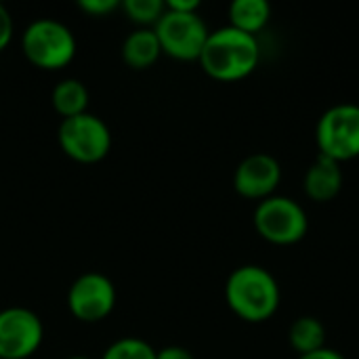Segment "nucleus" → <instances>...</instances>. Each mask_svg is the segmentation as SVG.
Instances as JSON below:
<instances>
[{
    "label": "nucleus",
    "instance_id": "obj_9",
    "mask_svg": "<svg viewBox=\"0 0 359 359\" xmlns=\"http://www.w3.org/2000/svg\"><path fill=\"white\" fill-rule=\"evenodd\" d=\"M44 326L27 307L0 309V359H29L42 345Z\"/></svg>",
    "mask_w": 359,
    "mask_h": 359
},
{
    "label": "nucleus",
    "instance_id": "obj_2",
    "mask_svg": "<svg viewBox=\"0 0 359 359\" xmlns=\"http://www.w3.org/2000/svg\"><path fill=\"white\" fill-rule=\"evenodd\" d=\"M225 299L240 320L259 324L278 311L280 286L267 269L259 265H244L227 278Z\"/></svg>",
    "mask_w": 359,
    "mask_h": 359
},
{
    "label": "nucleus",
    "instance_id": "obj_22",
    "mask_svg": "<svg viewBox=\"0 0 359 359\" xmlns=\"http://www.w3.org/2000/svg\"><path fill=\"white\" fill-rule=\"evenodd\" d=\"M299 359H345V358H343L339 351L324 347V349H320V351H313V353H307V355H299Z\"/></svg>",
    "mask_w": 359,
    "mask_h": 359
},
{
    "label": "nucleus",
    "instance_id": "obj_19",
    "mask_svg": "<svg viewBox=\"0 0 359 359\" xmlns=\"http://www.w3.org/2000/svg\"><path fill=\"white\" fill-rule=\"evenodd\" d=\"M13 32H15L13 17H11V13L6 11V6H4V4H0V53L11 44V40H13Z\"/></svg>",
    "mask_w": 359,
    "mask_h": 359
},
{
    "label": "nucleus",
    "instance_id": "obj_17",
    "mask_svg": "<svg viewBox=\"0 0 359 359\" xmlns=\"http://www.w3.org/2000/svg\"><path fill=\"white\" fill-rule=\"evenodd\" d=\"M120 6L126 17L141 27H154L166 11V2L162 0H124Z\"/></svg>",
    "mask_w": 359,
    "mask_h": 359
},
{
    "label": "nucleus",
    "instance_id": "obj_18",
    "mask_svg": "<svg viewBox=\"0 0 359 359\" xmlns=\"http://www.w3.org/2000/svg\"><path fill=\"white\" fill-rule=\"evenodd\" d=\"M120 0H78L80 11L93 15V17H105L109 13H114L116 8H120Z\"/></svg>",
    "mask_w": 359,
    "mask_h": 359
},
{
    "label": "nucleus",
    "instance_id": "obj_6",
    "mask_svg": "<svg viewBox=\"0 0 359 359\" xmlns=\"http://www.w3.org/2000/svg\"><path fill=\"white\" fill-rule=\"evenodd\" d=\"M160 40L162 53L179 61H196L208 40V27L198 13L164 11L160 21L154 25Z\"/></svg>",
    "mask_w": 359,
    "mask_h": 359
},
{
    "label": "nucleus",
    "instance_id": "obj_8",
    "mask_svg": "<svg viewBox=\"0 0 359 359\" xmlns=\"http://www.w3.org/2000/svg\"><path fill=\"white\" fill-rule=\"evenodd\" d=\"M116 286L114 282L97 271L82 273L74 280L67 290V309L69 313L84 324L103 322L116 307Z\"/></svg>",
    "mask_w": 359,
    "mask_h": 359
},
{
    "label": "nucleus",
    "instance_id": "obj_20",
    "mask_svg": "<svg viewBox=\"0 0 359 359\" xmlns=\"http://www.w3.org/2000/svg\"><path fill=\"white\" fill-rule=\"evenodd\" d=\"M156 359H194V355L185 347L170 345V347H164V349L156 351Z\"/></svg>",
    "mask_w": 359,
    "mask_h": 359
},
{
    "label": "nucleus",
    "instance_id": "obj_14",
    "mask_svg": "<svg viewBox=\"0 0 359 359\" xmlns=\"http://www.w3.org/2000/svg\"><path fill=\"white\" fill-rule=\"evenodd\" d=\"M269 15H271V8L265 0H236L229 6L231 27L246 32L250 36H255L267 25Z\"/></svg>",
    "mask_w": 359,
    "mask_h": 359
},
{
    "label": "nucleus",
    "instance_id": "obj_1",
    "mask_svg": "<svg viewBox=\"0 0 359 359\" xmlns=\"http://www.w3.org/2000/svg\"><path fill=\"white\" fill-rule=\"evenodd\" d=\"M259 59L261 48L257 36L227 25L208 34V40L198 61L210 78L221 82H233L252 74L259 65Z\"/></svg>",
    "mask_w": 359,
    "mask_h": 359
},
{
    "label": "nucleus",
    "instance_id": "obj_16",
    "mask_svg": "<svg viewBox=\"0 0 359 359\" xmlns=\"http://www.w3.org/2000/svg\"><path fill=\"white\" fill-rule=\"evenodd\" d=\"M101 359H156V349L139 337H122L103 351Z\"/></svg>",
    "mask_w": 359,
    "mask_h": 359
},
{
    "label": "nucleus",
    "instance_id": "obj_15",
    "mask_svg": "<svg viewBox=\"0 0 359 359\" xmlns=\"http://www.w3.org/2000/svg\"><path fill=\"white\" fill-rule=\"evenodd\" d=\"M290 345L294 351H299V355H307L313 351L324 349L326 343V328L320 320L316 318H299L292 326H290Z\"/></svg>",
    "mask_w": 359,
    "mask_h": 359
},
{
    "label": "nucleus",
    "instance_id": "obj_21",
    "mask_svg": "<svg viewBox=\"0 0 359 359\" xmlns=\"http://www.w3.org/2000/svg\"><path fill=\"white\" fill-rule=\"evenodd\" d=\"M166 8L168 11H177V13H198L200 2L198 0H168Z\"/></svg>",
    "mask_w": 359,
    "mask_h": 359
},
{
    "label": "nucleus",
    "instance_id": "obj_12",
    "mask_svg": "<svg viewBox=\"0 0 359 359\" xmlns=\"http://www.w3.org/2000/svg\"><path fill=\"white\" fill-rule=\"evenodd\" d=\"M160 55H162V46L154 27H139L130 32L122 44V59L133 69L151 67Z\"/></svg>",
    "mask_w": 359,
    "mask_h": 359
},
{
    "label": "nucleus",
    "instance_id": "obj_13",
    "mask_svg": "<svg viewBox=\"0 0 359 359\" xmlns=\"http://www.w3.org/2000/svg\"><path fill=\"white\" fill-rule=\"evenodd\" d=\"M50 103L63 120L80 116L88 107V88L78 78H65L55 84L50 93Z\"/></svg>",
    "mask_w": 359,
    "mask_h": 359
},
{
    "label": "nucleus",
    "instance_id": "obj_3",
    "mask_svg": "<svg viewBox=\"0 0 359 359\" xmlns=\"http://www.w3.org/2000/svg\"><path fill=\"white\" fill-rule=\"evenodd\" d=\"M21 50L34 67L55 72L72 63L76 55V38L63 21L42 17L23 29Z\"/></svg>",
    "mask_w": 359,
    "mask_h": 359
},
{
    "label": "nucleus",
    "instance_id": "obj_11",
    "mask_svg": "<svg viewBox=\"0 0 359 359\" xmlns=\"http://www.w3.org/2000/svg\"><path fill=\"white\" fill-rule=\"evenodd\" d=\"M305 194L313 202H330L332 198L339 196L343 187V170L341 164L320 156L305 172Z\"/></svg>",
    "mask_w": 359,
    "mask_h": 359
},
{
    "label": "nucleus",
    "instance_id": "obj_4",
    "mask_svg": "<svg viewBox=\"0 0 359 359\" xmlns=\"http://www.w3.org/2000/svg\"><path fill=\"white\" fill-rule=\"evenodd\" d=\"M57 139L61 151L80 164L101 162L111 149V133L107 124L90 111L61 120Z\"/></svg>",
    "mask_w": 359,
    "mask_h": 359
},
{
    "label": "nucleus",
    "instance_id": "obj_10",
    "mask_svg": "<svg viewBox=\"0 0 359 359\" xmlns=\"http://www.w3.org/2000/svg\"><path fill=\"white\" fill-rule=\"evenodd\" d=\"M282 179L280 162L269 154H252L240 162L233 175V187L248 200H267Z\"/></svg>",
    "mask_w": 359,
    "mask_h": 359
},
{
    "label": "nucleus",
    "instance_id": "obj_23",
    "mask_svg": "<svg viewBox=\"0 0 359 359\" xmlns=\"http://www.w3.org/2000/svg\"><path fill=\"white\" fill-rule=\"evenodd\" d=\"M67 359H90V358H84V355H72V358Z\"/></svg>",
    "mask_w": 359,
    "mask_h": 359
},
{
    "label": "nucleus",
    "instance_id": "obj_5",
    "mask_svg": "<svg viewBox=\"0 0 359 359\" xmlns=\"http://www.w3.org/2000/svg\"><path fill=\"white\" fill-rule=\"evenodd\" d=\"M320 156L347 162L359 156V105L341 103L330 107L318 122Z\"/></svg>",
    "mask_w": 359,
    "mask_h": 359
},
{
    "label": "nucleus",
    "instance_id": "obj_7",
    "mask_svg": "<svg viewBox=\"0 0 359 359\" xmlns=\"http://www.w3.org/2000/svg\"><path fill=\"white\" fill-rule=\"evenodd\" d=\"M255 227L263 240L278 246H290L305 238L309 221L305 210L294 200L271 196L257 206Z\"/></svg>",
    "mask_w": 359,
    "mask_h": 359
}]
</instances>
